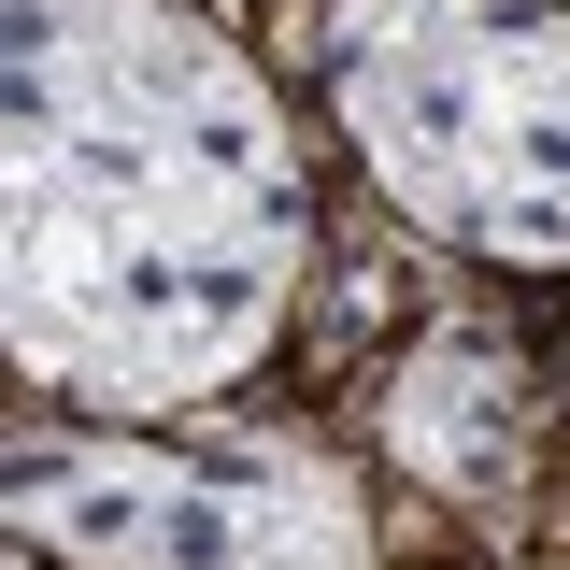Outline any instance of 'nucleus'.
Returning a JSON list of instances; mask_svg holds the SVG:
<instances>
[{
    "mask_svg": "<svg viewBox=\"0 0 570 570\" xmlns=\"http://www.w3.org/2000/svg\"><path fill=\"white\" fill-rule=\"evenodd\" d=\"M14 542L71 570H371V499L314 428L243 414H115L14 428Z\"/></svg>",
    "mask_w": 570,
    "mask_h": 570,
    "instance_id": "3",
    "label": "nucleus"
},
{
    "mask_svg": "<svg viewBox=\"0 0 570 570\" xmlns=\"http://www.w3.org/2000/svg\"><path fill=\"white\" fill-rule=\"evenodd\" d=\"M385 442H400V471L442 499H499L528 471V356L485 343V328H428L400 356V385H385Z\"/></svg>",
    "mask_w": 570,
    "mask_h": 570,
    "instance_id": "4",
    "label": "nucleus"
},
{
    "mask_svg": "<svg viewBox=\"0 0 570 570\" xmlns=\"http://www.w3.org/2000/svg\"><path fill=\"white\" fill-rule=\"evenodd\" d=\"M0 314L14 371L86 414H200L299 299V142L257 58L186 0H0Z\"/></svg>",
    "mask_w": 570,
    "mask_h": 570,
    "instance_id": "1",
    "label": "nucleus"
},
{
    "mask_svg": "<svg viewBox=\"0 0 570 570\" xmlns=\"http://www.w3.org/2000/svg\"><path fill=\"white\" fill-rule=\"evenodd\" d=\"M314 71L414 228L485 272H570V0H343Z\"/></svg>",
    "mask_w": 570,
    "mask_h": 570,
    "instance_id": "2",
    "label": "nucleus"
},
{
    "mask_svg": "<svg viewBox=\"0 0 570 570\" xmlns=\"http://www.w3.org/2000/svg\"><path fill=\"white\" fill-rule=\"evenodd\" d=\"M14 570H43V542H14Z\"/></svg>",
    "mask_w": 570,
    "mask_h": 570,
    "instance_id": "5",
    "label": "nucleus"
}]
</instances>
